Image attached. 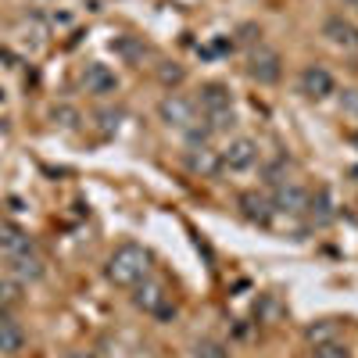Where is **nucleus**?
Listing matches in <instances>:
<instances>
[{
	"mask_svg": "<svg viewBox=\"0 0 358 358\" xmlns=\"http://www.w3.org/2000/svg\"><path fill=\"white\" fill-rule=\"evenodd\" d=\"M0 251H4L8 258L15 255H25V251H33V241H29V233L15 222H0Z\"/></svg>",
	"mask_w": 358,
	"mask_h": 358,
	"instance_id": "11",
	"label": "nucleus"
},
{
	"mask_svg": "<svg viewBox=\"0 0 358 358\" xmlns=\"http://www.w3.org/2000/svg\"><path fill=\"white\" fill-rule=\"evenodd\" d=\"M248 76L258 83V86H273V83H280V76H283V62H280V54L273 50V47H255L251 54H248Z\"/></svg>",
	"mask_w": 358,
	"mask_h": 358,
	"instance_id": "2",
	"label": "nucleus"
},
{
	"mask_svg": "<svg viewBox=\"0 0 358 358\" xmlns=\"http://www.w3.org/2000/svg\"><path fill=\"white\" fill-rule=\"evenodd\" d=\"M11 276L18 283H40L47 276V262L36 255V251H25V255H15L11 258Z\"/></svg>",
	"mask_w": 358,
	"mask_h": 358,
	"instance_id": "8",
	"label": "nucleus"
},
{
	"mask_svg": "<svg viewBox=\"0 0 358 358\" xmlns=\"http://www.w3.org/2000/svg\"><path fill=\"white\" fill-rule=\"evenodd\" d=\"M194 358H226V348L212 337H204V341L194 344Z\"/></svg>",
	"mask_w": 358,
	"mask_h": 358,
	"instance_id": "18",
	"label": "nucleus"
},
{
	"mask_svg": "<svg viewBox=\"0 0 358 358\" xmlns=\"http://www.w3.org/2000/svg\"><path fill=\"white\" fill-rule=\"evenodd\" d=\"M115 50H118V54H126L129 62H143V54H147V47H140V43H133V40H118Z\"/></svg>",
	"mask_w": 358,
	"mask_h": 358,
	"instance_id": "22",
	"label": "nucleus"
},
{
	"mask_svg": "<svg viewBox=\"0 0 358 358\" xmlns=\"http://www.w3.org/2000/svg\"><path fill=\"white\" fill-rule=\"evenodd\" d=\"M201 108V115H215V111H229L233 108V97L222 83H204L201 86V97L194 101Z\"/></svg>",
	"mask_w": 358,
	"mask_h": 358,
	"instance_id": "9",
	"label": "nucleus"
},
{
	"mask_svg": "<svg viewBox=\"0 0 358 358\" xmlns=\"http://www.w3.org/2000/svg\"><path fill=\"white\" fill-rule=\"evenodd\" d=\"M312 355H315V358H348V348H344L341 341L330 337V341H319Z\"/></svg>",
	"mask_w": 358,
	"mask_h": 358,
	"instance_id": "19",
	"label": "nucleus"
},
{
	"mask_svg": "<svg viewBox=\"0 0 358 358\" xmlns=\"http://www.w3.org/2000/svg\"><path fill=\"white\" fill-rule=\"evenodd\" d=\"M183 69H179L176 62H165V65H158V79L165 83V86H176V83H183Z\"/></svg>",
	"mask_w": 358,
	"mask_h": 358,
	"instance_id": "21",
	"label": "nucleus"
},
{
	"mask_svg": "<svg viewBox=\"0 0 358 358\" xmlns=\"http://www.w3.org/2000/svg\"><path fill=\"white\" fill-rule=\"evenodd\" d=\"M151 273V255H147L140 244H122L115 248L108 265H104V276L115 283V287H136L147 280Z\"/></svg>",
	"mask_w": 358,
	"mask_h": 358,
	"instance_id": "1",
	"label": "nucleus"
},
{
	"mask_svg": "<svg viewBox=\"0 0 358 358\" xmlns=\"http://www.w3.org/2000/svg\"><path fill=\"white\" fill-rule=\"evenodd\" d=\"M118 118H122V111H118V108H115V111H101V115H97L101 133H115V129H118Z\"/></svg>",
	"mask_w": 358,
	"mask_h": 358,
	"instance_id": "23",
	"label": "nucleus"
},
{
	"mask_svg": "<svg viewBox=\"0 0 358 358\" xmlns=\"http://www.w3.org/2000/svg\"><path fill=\"white\" fill-rule=\"evenodd\" d=\"M133 290H136V294H133V305H136L140 312L158 315V319H172V315H176V305L169 301V294H165V287H162V283L143 280V283H136Z\"/></svg>",
	"mask_w": 358,
	"mask_h": 358,
	"instance_id": "3",
	"label": "nucleus"
},
{
	"mask_svg": "<svg viewBox=\"0 0 358 358\" xmlns=\"http://www.w3.org/2000/svg\"><path fill=\"white\" fill-rule=\"evenodd\" d=\"M187 169L190 172H201V176H212L222 165H219V155L215 151H208V147H194V151L187 155Z\"/></svg>",
	"mask_w": 358,
	"mask_h": 358,
	"instance_id": "14",
	"label": "nucleus"
},
{
	"mask_svg": "<svg viewBox=\"0 0 358 358\" xmlns=\"http://www.w3.org/2000/svg\"><path fill=\"white\" fill-rule=\"evenodd\" d=\"M158 115L165 126H176V129H190L197 122V104L183 94H169L158 101Z\"/></svg>",
	"mask_w": 358,
	"mask_h": 358,
	"instance_id": "4",
	"label": "nucleus"
},
{
	"mask_svg": "<svg viewBox=\"0 0 358 358\" xmlns=\"http://www.w3.org/2000/svg\"><path fill=\"white\" fill-rule=\"evenodd\" d=\"M83 86H86V94H94V97H108V94L118 90V76L108 65L94 62V65L83 69Z\"/></svg>",
	"mask_w": 358,
	"mask_h": 358,
	"instance_id": "7",
	"label": "nucleus"
},
{
	"mask_svg": "<svg viewBox=\"0 0 358 358\" xmlns=\"http://www.w3.org/2000/svg\"><path fill=\"white\" fill-rule=\"evenodd\" d=\"M297 86H301V94L312 97V101H326L334 94V76L326 72L322 65H308L301 72V79H297Z\"/></svg>",
	"mask_w": 358,
	"mask_h": 358,
	"instance_id": "6",
	"label": "nucleus"
},
{
	"mask_svg": "<svg viewBox=\"0 0 358 358\" xmlns=\"http://www.w3.org/2000/svg\"><path fill=\"white\" fill-rule=\"evenodd\" d=\"M50 118H54V126H62V129H76V126H79V111H76V108H69V104L54 108V111H50Z\"/></svg>",
	"mask_w": 358,
	"mask_h": 358,
	"instance_id": "17",
	"label": "nucleus"
},
{
	"mask_svg": "<svg viewBox=\"0 0 358 358\" xmlns=\"http://www.w3.org/2000/svg\"><path fill=\"white\" fill-rule=\"evenodd\" d=\"M69 358H94V355H90V351H72Z\"/></svg>",
	"mask_w": 358,
	"mask_h": 358,
	"instance_id": "24",
	"label": "nucleus"
},
{
	"mask_svg": "<svg viewBox=\"0 0 358 358\" xmlns=\"http://www.w3.org/2000/svg\"><path fill=\"white\" fill-rule=\"evenodd\" d=\"M322 36L337 47H344V50H351V47H358V25H351L348 18H326Z\"/></svg>",
	"mask_w": 358,
	"mask_h": 358,
	"instance_id": "12",
	"label": "nucleus"
},
{
	"mask_svg": "<svg viewBox=\"0 0 358 358\" xmlns=\"http://www.w3.org/2000/svg\"><path fill=\"white\" fill-rule=\"evenodd\" d=\"M258 162V143L251 136H236L226 143V151H219V165L222 169H233V172H244Z\"/></svg>",
	"mask_w": 358,
	"mask_h": 358,
	"instance_id": "5",
	"label": "nucleus"
},
{
	"mask_svg": "<svg viewBox=\"0 0 358 358\" xmlns=\"http://www.w3.org/2000/svg\"><path fill=\"white\" fill-rule=\"evenodd\" d=\"M25 348V334L22 326L11 322V319H0V355H15Z\"/></svg>",
	"mask_w": 358,
	"mask_h": 358,
	"instance_id": "13",
	"label": "nucleus"
},
{
	"mask_svg": "<svg viewBox=\"0 0 358 358\" xmlns=\"http://www.w3.org/2000/svg\"><path fill=\"white\" fill-rule=\"evenodd\" d=\"M273 208L297 215V212H305V208H308V194L297 187V183H276V190H273Z\"/></svg>",
	"mask_w": 358,
	"mask_h": 358,
	"instance_id": "10",
	"label": "nucleus"
},
{
	"mask_svg": "<svg viewBox=\"0 0 358 358\" xmlns=\"http://www.w3.org/2000/svg\"><path fill=\"white\" fill-rule=\"evenodd\" d=\"M308 204H312V215H315L319 222H330V219H334V208H330V194H326V190H319V197H312Z\"/></svg>",
	"mask_w": 358,
	"mask_h": 358,
	"instance_id": "20",
	"label": "nucleus"
},
{
	"mask_svg": "<svg viewBox=\"0 0 358 358\" xmlns=\"http://www.w3.org/2000/svg\"><path fill=\"white\" fill-rule=\"evenodd\" d=\"M22 305V283L11 276V280H0V312L8 308H18Z\"/></svg>",
	"mask_w": 358,
	"mask_h": 358,
	"instance_id": "16",
	"label": "nucleus"
},
{
	"mask_svg": "<svg viewBox=\"0 0 358 358\" xmlns=\"http://www.w3.org/2000/svg\"><path fill=\"white\" fill-rule=\"evenodd\" d=\"M241 208H244V215L255 219V222H268V215H273V212H268L273 204H268L265 197H258V194H244L241 197Z\"/></svg>",
	"mask_w": 358,
	"mask_h": 358,
	"instance_id": "15",
	"label": "nucleus"
}]
</instances>
